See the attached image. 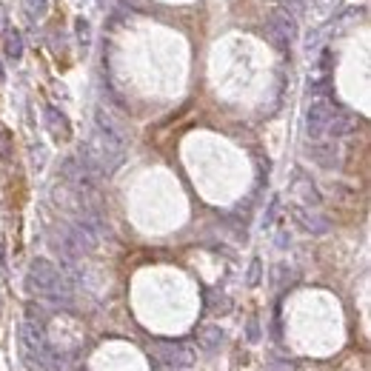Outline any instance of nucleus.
I'll return each mask as SVG.
<instances>
[{
	"label": "nucleus",
	"instance_id": "nucleus-1",
	"mask_svg": "<svg viewBox=\"0 0 371 371\" xmlns=\"http://www.w3.org/2000/svg\"><path fill=\"white\" fill-rule=\"evenodd\" d=\"M26 285L32 294L37 297H49V300H69V294H71V285L69 280L57 271V266L52 260H43L37 257L32 266H29V274H26Z\"/></svg>",
	"mask_w": 371,
	"mask_h": 371
},
{
	"label": "nucleus",
	"instance_id": "nucleus-2",
	"mask_svg": "<svg viewBox=\"0 0 371 371\" xmlns=\"http://www.w3.org/2000/svg\"><path fill=\"white\" fill-rule=\"evenodd\" d=\"M266 35L280 52H288L294 37H297V18H294V12L283 9V6L274 9L271 18H269V26H266Z\"/></svg>",
	"mask_w": 371,
	"mask_h": 371
},
{
	"label": "nucleus",
	"instance_id": "nucleus-3",
	"mask_svg": "<svg viewBox=\"0 0 371 371\" xmlns=\"http://www.w3.org/2000/svg\"><path fill=\"white\" fill-rule=\"evenodd\" d=\"M155 354L160 357V363H166V365L175 368V371L192 368V365L197 363V351H194L189 343H180V340H163V343H155Z\"/></svg>",
	"mask_w": 371,
	"mask_h": 371
},
{
	"label": "nucleus",
	"instance_id": "nucleus-4",
	"mask_svg": "<svg viewBox=\"0 0 371 371\" xmlns=\"http://www.w3.org/2000/svg\"><path fill=\"white\" fill-rule=\"evenodd\" d=\"M337 112H340V109L334 106V100H329V98H314V103H312L309 112H306V134H309L312 140L326 137L329 123H331V117H334Z\"/></svg>",
	"mask_w": 371,
	"mask_h": 371
},
{
	"label": "nucleus",
	"instance_id": "nucleus-5",
	"mask_svg": "<svg viewBox=\"0 0 371 371\" xmlns=\"http://www.w3.org/2000/svg\"><path fill=\"white\" fill-rule=\"evenodd\" d=\"M20 348H23V354H26L32 363L40 365V360H43V354H46V348H49L46 331H43L40 320H32V317H29V320L20 323Z\"/></svg>",
	"mask_w": 371,
	"mask_h": 371
},
{
	"label": "nucleus",
	"instance_id": "nucleus-6",
	"mask_svg": "<svg viewBox=\"0 0 371 371\" xmlns=\"http://www.w3.org/2000/svg\"><path fill=\"white\" fill-rule=\"evenodd\" d=\"M365 15H368V6L365 4H360V6H348V9H343V12H334V18L320 29V37H334V35H343V32H348V29H354L357 23H363L365 20Z\"/></svg>",
	"mask_w": 371,
	"mask_h": 371
},
{
	"label": "nucleus",
	"instance_id": "nucleus-7",
	"mask_svg": "<svg viewBox=\"0 0 371 371\" xmlns=\"http://www.w3.org/2000/svg\"><path fill=\"white\" fill-rule=\"evenodd\" d=\"M43 120H46V129H49V134H52L54 140L66 143V140L71 137V123H69V117H66L57 106H46Z\"/></svg>",
	"mask_w": 371,
	"mask_h": 371
},
{
	"label": "nucleus",
	"instance_id": "nucleus-8",
	"mask_svg": "<svg viewBox=\"0 0 371 371\" xmlns=\"http://www.w3.org/2000/svg\"><path fill=\"white\" fill-rule=\"evenodd\" d=\"M294 220L312 235H326L329 232V220L320 217V214H312L306 206H294Z\"/></svg>",
	"mask_w": 371,
	"mask_h": 371
},
{
	"label": "nucleus",
	"instance_id": "nucleus-9",
	"mask_svg": "<svg viewBox=\"0 0 371 371\" xmlns=\"http://www.w3.org/2000/svg\"><path fill=\"white\" fill-rule=\"evenodd\" d=\"M357 117L354 114H348V112H337L334 117H331V123H329V137H346V134H351L354 129H357Z\"/></svg>",
	"mask_w": 371,
	"mask_h": 371
},
{
	"label": "nucleus",
	"instance_id": "nucleus-10",
	"mask_svg": "<svg viewBox=\"0 0 371 371\" xmlns=\"http://www.w3.org/2000/svg\"><path fill=\"white\" fill-rule=\"evenodd\" d=\"M20 9H23V15H26V20L40 23V20H46V15H49V0H20Z\"/></svg>",
	"mask_w": 371,
	"mask_h": 371
},
{
	"label": "nucleus",
	"instance_id": "nucleus-11",
	"mask_svg": "<svg viewBox=\"0 0 371 371\" xmlns=\"http://www.w3.org/2000/svg\"><path fill=\"white\" fill-rule=\"evenodd\" d=\"M223 337H226V334H223V329L220 326H200L197 329V343L203 346V348H217V346H223Z\"/></svg>",
	"mask_w": 371,
	"mask_h": 371
},
{
	"label": "nucleus",
	"instance_id": "nucleus-12",
	"mask_svg": "<svg viewBox=\"0 0 371 371\" xmlns=\"http://www.w3.org/2000/svg\"><path fill=\"white\" fill-rule=\"evenodd\" d=\"M312 158L320 163V166H326V169H334L340 160H337V146H331V143H320V146H314L312 148Z\"/></svg>",
	"mask_w": 371,
	"mask_h": 371
},
{
	"label": "nucleus",
	"instance_id": "nucleus-13",
	"mask_svg": "<svg viewBox=\"0 0 371 371\" xmlns=\"http://www.w3.org/2000/svg\"><path fill=\"white\" fill-rule=\"evenodd\" d=\"M294 192L303 197L306 206H320V192L312 186V180H297V183H294Z\"/></svg>",
	"mask_w": 371,
	"mask_h": 371
},
{
	"label": "nucleus",
	"instance_id": "nucleus-14",
	"mask_svg": "<svg viewBox=\"0 0 371 371\" xmlns=\"http://www.w3.org/2000/svg\"><path fill=\"white\" fill-rule=\"evenodd\" d=\"M4 54H6L9 60H20V57H23V37H20L18 32H9V35H6V40H4Z\"/></svg>",
	"mask_w": 371,
	"mask_h": 371
},
{
	"label": "nucleus",
	"instance_id": "nucleus-15",
	"mask_svg": "<svg viewBox=\"0 0 371 371\" xmlns=\"http://www.w3.org/2000/svg\"><path fill=\"white\" fill-rule=\"evenodd\" d=\"M12 158V137L6 129H0V160H9Z\"/></svg>",
	"mask_w": 371,
	"mask_h": 371
},
{
	"label": "nucleus",
	"instance_id": "nucleus-16",
	"mask_svg": "<svg viewBox=\"0 0 371 371\" xmlns=\"http://www.w3.org/2000/svg\"><path fill=\"white\" fill-rule=\"evenodd\" d=\"M337 4H340V0H309V6H312V9H317L320 15L334 12V9H337Z\"/></svg>",
	"mask_w": 371,
	"mask_h": 371
},
{
	"label": "nucleus",
	"instance_id": "nucleus-17",
	"mask_svg": "<svg viewBox=\"0 0 371 371\" xmlns=\"http://www.w3.org/2000/svg\"><path fill=\"white\" fill-rule=\"evenodd\" d=\"M260 283V260L254 257L252 260V269H249V285H257Z\"/></svg>",
	"mask_w": 371,
	"mask_h": 371
},
{
	"label": "nucleus",
	"instance_id": "nucleus-18",
	"mask_svg": "<svg viewBox=\"0 0 371 371\" xmlns=\"http://www.w3.org/2000/svg\"><path fill=\"white\" fill-rule=\"evenodd\" d=\"M74 26H78V37H81V43H86V40H89V23L81 18V20L74 23Z\"/></svg>",
	"mask_w": 371,
	"mask_h": 371
},
{
	"label": "nucleus",
	"instance_id": "nucleus-19",
	"mask_svg": "<svg viewBox=\"0 0 371 371\" xmlns=\"http://www.w3.org/2000/svg\"><path fill=\"white\" fill-rule=\"evenodd\" d=\"M6 26H9V12L4 4H0V32H6Z\"/></svg>",
	"mask_w": 371,
	"mask_h": 371
},
{
	"label": "nucleus",
	"instance_id": "nucleus-20",
	"mask_svg": "<svg viewBox=\"0 0 371 371\" xmlns=\"http://www.w3.org/2000/svg\"><path fill=\"white\" fill-rule=\"evenodd\" d=\"M249 337H252V340H257V320H252V323H249Z\"/></svg>",
	"mask_w": 371,
	"mask_h": 371
},
{
	"label": "nucleus",
	"instance_id": "nucleus-21",
	"mask_svg": "<svg viewBox=\"0 0 371 371\" xmlns=\"http://www.w3.org/2000/svg\"><path fill=\"white\" fill-rule=\"evenodd\" d=\"M6 78V71H4V63H0V81H4Z\"/></svg>",
	"mask_w": 371,
	"mask_h": 371
}]
</instances>
